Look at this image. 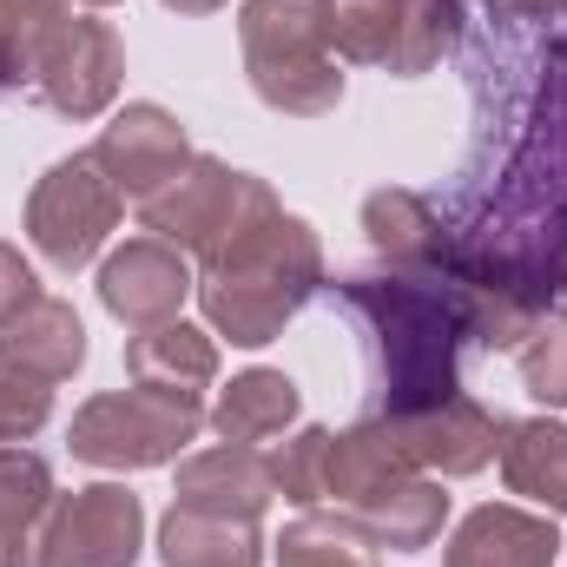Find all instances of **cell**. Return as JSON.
Here are the masks:
<instances>
[{
  "instance_id": "cell-1",
  "label": "cell",
  "mask_w": 567,
  "mask_h": 567,
  "mask_svg": "<svg viewBox=\"0 0 567 567\" xmlns=\"http://www.w3.org/2000/svg\"><path fill=\"white\" fill-rule=\"evenodd\" d=\"M323 284V245L303 218H290L278 198L258 205L212 258H205V278H198V303H205V323L245 350L271 343L284 323L317 297Z\"/></svg>"
},
{
  "instance_id": "cell-2",
  "label": "cell",
  "mask_w": 567,
  "mask_h": 567,
  "mask_svg": "<svg viewBox=\"0 0 567 567\" xmlns=\"http://www.w3.org/2000/svg\"><path fill=\"white\" fill-rule=\"evenodd\" d=\"M343 310L370 330V363L383 390V416L429 410L455 396V343L468 337L462 303L435 271H396V278H350Z\"/></svg>"
},
{
  "instance_id": "cell-3",
  "label": "cell",
  "mask_w": 567,
  "mask_h": 567,
  "mask_svg": "<svg viewBox=\"0 0 567 567\" xmlns=\"http://www.w3.org/2000/svg\"><path fill=\"white\" fill-rule=\"evenodd\" d=\"M238 40H245L251 93L271 113H290V120L337 113L343 73L330 47V0H245Z\"/></svg>"
},
{
  "instance_id": "cell-4",
  "label": "cell",
  "mask_w": 567,
  "mask_h": 567,
  "mask_svg": "<svg viewBox=\"0 0 567 567\" xmlns=\"http://www.w3.org/2000/svg\"><path fill=\"white\" fill-rule=\"evenodd\" d=\"M205 429V403L198 390H158V383H133V390H106L73 416V455L93 468H158L178 462L185 442Z\"/></svg>"
},
{
  "instance_id": "cell-5",
  "label": "cell",
  "mask_w": 567,
  "mask_h": 567,
  "mask_svg": "<svg viewBox=\"0 0 567 567\" xmlns=\"http://www.w3.org/2000/svg\"><path fill=\"white\" fill-rule=\"evenodd\" d=\"M278 192L251 172H231L225 158L212 152H192V165L178 178H165L152 198H140V225L152 238L178 245L185 258H212L258 205H271Z\"/></svg>"
},
{
  "instance_id": "cell-6",
  "label": "cell",
  "mask_w": 567,
  "mask_h": 567,
  "mask_svg": "<svg viewBox=\"0 0 567 567\" xmlns=\"http://www.w3.org/2000/svg\"><path fill=\"white\" fill-rule=\"evenodd\" d=\"M145 542V508L133 488L93 482L73 495H53L47 515L27 528L13 567H133Z\"/></svg>"
},
{
  "instance_id": "cell-7",
  "label": "cell",
  "mask_w": 567,
  "mask_h": 567,
  "mask_svg": "<svg viewBox=\"0 0 567 567\" xmlns=\"http://www.w3.org/2000/svg\"><path fill=\"white\" fill-rule=\"evenodd\" d=\"M462 40V0H330V47L396 80H423Z\"/></svg>"
},
{
  "instance_id": "cell-8",
  "label": "cell",
  "mask_w": 567,
  "mask_h": 567,
  "mask_svg": "<svg viewBox=\"0 0 567 567\" xmlns=\"http://www.w3.org/2000/svg\"><path fill=\"white\" fill-rule=\"evenodd\" d=\"M120 212H126V192L100 172L93 152H73V158H60L33 185V198H27V238H33V251L53 271H86L100 258V245L120 231Z\"/></svg>"
},
{
  "instance_id": "cell-9",
  "label": "cell",
  "mask_w": 567,
  "mask_h": 567,
  "mask_svg": "<svg viewBox=\"0 0 567 567\" xmlns=\"http://www.w3.org/2000/svg\"><path fill=\"white\" fill-rule=\"evenodd\" d=\"M120 73H126V53H120V33L106 20H86V13H60V27L47 33L40 47V66H33V93L66 113V120H100L120 93Z\"/></svg>"
},
{
  "instance_id": "cell-10",
  "label": "cell",
  "mask_w": 567,
  "mask_h": 567,
  "mask_svg": "<svg viewBox=\"0 0 567 567\" xmlns=\"http://www.w3.org/2000/svg\"><path fill=\"white\" fill-rule=\"evenodd\" d=\"M192 290H198V284H192L185 251L165 245V238H126V245L100 265V303H106L133 337L172 323Z\"/></svg>"
},
{
  "instance_id": "cell-11",
  "label": "cell",
  "mask_w": 567,
  "mask_h": 567,
  "mask_svg": "<svg viewBox=\"0 0 567 567\" xmlns=\"http://www.w3.org/2000/svg\"><path fill=\"white\" fill-rule=\"evenodd\" d=\"M390 435L403 442V455L423 468V475H475L495 462L502 449V423L475 403V396H442L429 410H403V416H383Z\"/></svg>"
},
{
  "instance_id": "cell-12",
  "label": "cell",
  "mask_w": 567,
  "mask_h": 567,
  "mask_svg": "<svg viewBox=\"0 0 567 567\" xmlns=\"http://www.w3.org/2000/svg\"><path fill=\"white\" fill-rule=\"evenodd\" d=\"M93 158H100V172H106L126 198H152L165 178H178V172L192 165V140H185V126H178L165 106L140 100V106L113 113V126H100Z\"/></svg>"
},
{
  "instance_id": "cell-13",
  "label": "cell",
  "mask_w": 567,
  "mask_h": 567,
  "mask_svg": "<svg viewBox=\"0 0 567 567\" xmlns=\"http://www.w3.org/2000/svg\"><path fill=\"white\" fill-rule=\"evenodd\" d=\"M555 555H561L555 515L488 502V508L462 515V528L449 535V561L442 567H555Z\"/></svg>"
},
{
  "instance_id": "cell-14",
  "label": "cell",
  "mask_w": 567,
  "mask_h": 567,
  "mask_svg": "<svg viewBox=\"0 0 567 567\" xmlns=\"http://www.w3.org/2000/svg\"><path fill=\"white\" fill-rule=\"evenodd\" d=\"M271 462L265 449H238V442H218V449H198L178 462V502L185 508H205V515H238V522H258L271 508Z\"/></svg>"
},
{
  "instance_id": "cell-15",
  "label": "cell",
  "mask_w": 567,
  "mask_h": 567,
  "mask_svg": "<svg viewBox=\"0 0 567 567\" xmlns=\"http://www.w3.org/2000/svg\"><path fill=\"white\" fill-rule=\"evenodd\" d=\"M0 363L53 390V383H66V377L86 363V323L73 317V303H60V297L40 290V297L0 330Z\"/></svg>"
},
{
  "instance_id": "cell-16",
  "label": "cell",
  "mask_w": 567,
  "mask_h": 567,
  "mask_svg": "<svg viewBox=\"0 0 567 567\" xmlns=\"http://www.w3.org/2000/svg\"><path fill=\"white\" fill-rule=\"evenodd\" d=\"M363 231H370V245L396 271H442L449 251H455L442 218H435V205L416 198V192H403V185H383V192L363 198Z\"/></svg>"
},
{
  "instance_id": "cell-17",
  "label": "cell",
  "mask_w": 567,
  "mask_h": 567,
  "mask_svg": "<svg viewBox=\"0 0 567 567\" xmlns=\"http://www.w3.org/2000/svg\"><path fill=\"white\" fill-rule=\"evenodd\" d=\"M158 567H265V535L258 522L172 502V515L158 522Z\"/></svg>"
},
{
  "instance_id": "cell-18",
  "label": "cell",
  "mask_w": 567,
  "mask_h": 567,
  "mask_svg": "<svg viewBox=\"0 0 567 567\" xmlns=\"http://www.w3.org/2000/svg\"><path fill=\"white\" fill-rule=\"evenodd\" d=\"M205 423L218 429V442H238V449H271V435L297 423V383L284 370H245L218 390L212 416Z\"/></svg>"
},
{
  "instance_id": "cell-19",
  "label": "cell",
  "mask_w": 567,
  "mask_h": 567,
  "mask_svg": "<svg viewBox=\"0 0 567 567\" xmlns=\"http://www.w3.org/2000/svg\"><path fill=\"white\" fill-rule=\"evenodd\" d=\"M350 522H357L377 548L423 555L429 542L442 535V522H449V495H442V482H435V475H410V482H396V488L370 495L363 508H350Z\"/></svg>"
},
{
  "instance_id": "cell-20",
  "label": "cell",
  "mask_w": 567,
  "mask_h": 567,
  "mask_svg": "<svg viewBox=\"0 0 567 567\" xmlns=\"http://www.w3.org/2000/svg\"><path fill=\"white\" fill-rule=\"evenodd\" d=\"M502 482L528 502H542L548 515H567V429L548 416L528 423H502Z\"/></svg>"
},
{
  "instance_id": "cell-21",
  "label": "cell",
  "mask_w": 567,
  "mask_h": 567,
  "mask_svg": "<svg viewBox=\"0 0 567 567\" xmlns=\"http://www.w3.org/2000/svg\"><path fill=\"white\" fill-rule=\"evenodd\" d=\"M126 370H133V383H158V390H205L218 377V343L172 317L126 343Z\"/></svg>"
},
{
  "instance_id": "cell-22",
  "label": "cell",
  "mask_w": 567,
  "mask_h": 567,
  "mask_svg": "<svg viewBox=\"0 0 567 567\" xmlns=\"http://www.w3.org/2000/svg\"><path fill=\"white\" fill-rule=\"evenodd\" d=\"M278 567H377V542L337 508H303L290 528L278 535Z\"/></svg>"
},
{
  "instance_id": "cell-23",
  "label": "cell",
  "mask_w": 567,
  "mask_h": 567,
  "mask_svg": "<svg viewBox=\"0 0 567 567\" xmlns=\"http://www.w3.org/2000/svg\"><path fill=\"white\" fill-rule=\"evenodd\" d=\"M47 502H53V468L33 449L0 442V542H13V561H20L27 528L47 515Z\"/></svg>"
},
{
  "instance_id": "cell-24",
  "label": "cell",
  "mask_w": 567,
  "mask_h": 567,
  "mask_svg": "<svg viewBox=\"0 0 567 567\" xmlns=\"http://www.w3.org/2000/svg\"><path fill=\"white\" fill-rule=\"evenodd\" d=\"M271 462V488L297 508H317L323 502V462H330V429H297L290 442L265 449Z\"/></svg>"
},
{
  "instance_id": "cell-25",
  "label": "cell",
  "mask_w": 567,
  "mask_h": 567,
  "mask_svg": "<svg viewBox=\"0 0 567 567\" xmlns=\"http://www.w3.org/2000/svg\"><path fill=\"white\" fill-rule=\"evenodd\" d=\"M515 357H522V383H528V396L548 403V410H567V317H542L535 337H528Z\"/></svg>"
},
{
  "instance_id": "cell-26",
  "label": "cell",
  "mask_w": 567,
  "mask_h": 567,
  "mask_svg": "<svg viewBox=\"0 0 567 567\" xmlns=\"http://www.w3.org/2000/svg\"><path fill=\"white\" fill-rule=\"evenodd\" d=\"M47 416H53V390L0 363V442H27L33 429H47Z\"/></svg>"
},
{
  "instance_id": "cell-27",
  "label": "cell",
  "mask_w": 567,
  "mask_h": 567,
  "mask_svg": "<svg viewBox=\"0 0 567 567\" xmlns=\"http://www.w3.org/2000/svg\"><path fill=\"white\" fill-rule=\"evenodd\" d=\"M33 297H40V278H33V265H27L13 245H0V330H7V323H13V317L33 303Z\"/></svg>"
},
{
  "instance_id": "cell-28",
  "label": "cell",
  "mask_w": 567,
  "mask_h": 567,
  "mask_svg": "<svg viewBox=\"0 0 567 567\" xmlns=\"http://www.w3.org/2000/svg\"><path fill=\"white\" fill-rule=\"evenodd\" d=\"M495 20H567V0H488Z\"/></svg>"
},
{
  "instance_id": "cell-29",
  "label": "cell",
  "mask_w": 567,
  "mask_h": 567,
  "mask_svg": "<svg viewBox=\"0 0 567 567\" xmlns=\"http://www.w3.org/2000/svg\"><path fill=\"white\" fill-rule=\"evenodd\" d=\"M165 7H172V13H218L225 0H165Z\"/></svg>"
},
{
  "instance_id": "cell-30",
  "label": "cell",
  "mask_w": 567,
  "mask_h": 567,
  "mask_svg": "<svg viewBox=\"0 0 567 567\" xmlns=\"http://www.w3.org/2000/svg\"><path fill=\"white\" fill-rule=\"evenodd\" d=\"M555 290H567V245H561V265H555Z\"/></svg>"
},
{
  "instance_id": "cell-31",
  "label": "cell",
  "mask_w": 567,
  "mask_h": 567,
  "mask_svg": "<svg viewBox=\"0 0 567 567\" xmlns=\"http://www.w3.org/2000/svg\"><path fill=\"white\" fill-rule=\"evenodd\" d=\"M0 567H13V542H0Z\"/></svg>"
},
{
  "instance_id": "cell-32",
  "label": "cell",
  "mask_w": 567,
  "mask_h": 567,
  "mask_svg": "<svg viewBox=\"0 0 567 567\" xmlns=\"http://www.w3.org/2000/svg\"><path fill=\"white\" fill-rule=\"evenodd\" d=\"M86 7H113V0H86Z\"/></svg>"
},
{
  "instance_id": "cell-33",
  "label": "cell",
  "mask_w": 567,
  "mask_h": 567,
  "mask_svg": "<svg viewBox=\"0 0 567 567\" xmlns=\"http://www.w3.org/2000/svg\"><path fill=\"white\" fill-rule=\"evenodd\" d=\"M561 548H567V542H561Z\"/></svg>"
}]
</instances>
